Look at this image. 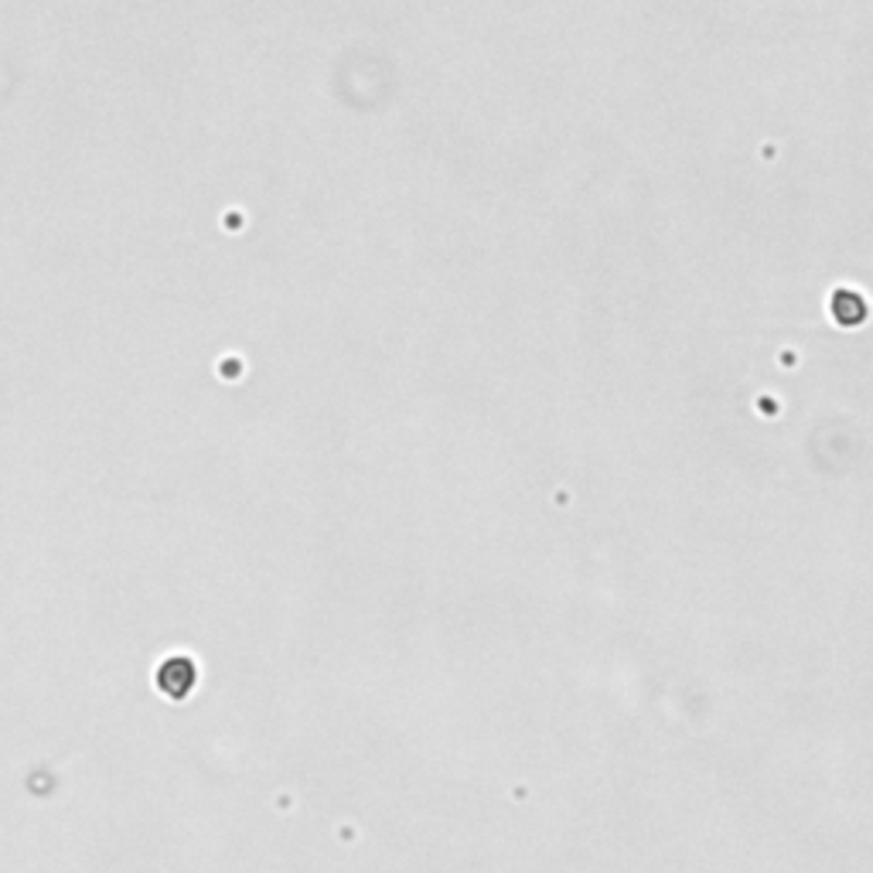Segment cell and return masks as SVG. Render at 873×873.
I'll use <instances>...</instances> for the list:
<instances>
[{
  "label": "cell",
  "instance_id": "6da1fadb",
  "mask_svg": "<svg viewBox=\"0 0 873 873\" xmlns=\"http://www.w3.org/2000/svg\"><path fill=\"white\" fill-rule=\"evenodd\" d=\"M195 679H198V669H195V662L185 659V655H174L161 665V673H158V686L168 692L171 700H185L188 692L195 689Z\"/></svg>",
  "mask_w": 873,
  "mask_h": 873
}]
</instances>
